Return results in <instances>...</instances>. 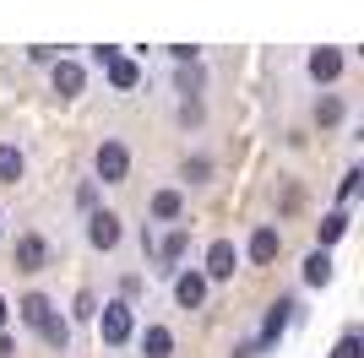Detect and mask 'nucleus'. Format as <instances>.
<instances>
[{
    "label": "nucleus",
    "instance_id": "39448f33",
    "mask_svg": "<svg viewBox=\"0 0 364 358\" xmlns=\"http://www.w3.org/2000/svg\"><path fill=\"white\" fill-rule=\"evenodd\" d=\"M16 271H44L49 266V244L38 234H16Z\"/></svg>",
    "mask_w": 364,
    "mask_h": 358
},
{
    "label": "nucleus",
    "instance_id": "b1692460",
    "mask_svg": "<svg viewBox=\"0 0 364 358\" xmlns=\"http://www.w3.org/2000/svg\"><path fill=\"white\" fill-rule=\"evenodd\" d=\"M213 174V163H207V158H185V179H191V185H196V179H207Z\"/></svg>",
    "mask_w": 364,
    "mask_h": 358
},
{
    "label": "nucleus",
    "instance_id": "4468645a",
    "mask_svg": "<svg viewBox=\"0 0 364 358\" xmlns=\"http://www.w3.org/2000/svg\"><path fill=\"white\" fill-rule=\"evenodd\" d=\"M174 87L185 92V104L196 98L201 87H207V71H201V60H191V65H180V76H174Z\"/></svg>",
    "mask_w": 364,
    "mask_h": 358
},
{
    "label": "nucleus",
    "instance_id": "9d476101",
    "mask_svg": "<svg viewBox=\"0 0 364 358\" xmlns=\"http://www.w3.org/2000/svg\"><path fill=\"white\" fill-rule=\"evenodd\" d=\"M310 76L316 82H337L343 76V49H316L310 55Z\"/></svg>",
    "mask_w": 364,
    "mask_h": 358
},
{
    "label": "nucleus",
    "instance_id": "a211bd4d",
    "mask_svg": "<svg viewBox=\"0 0 364 358\" xmlns=\"http://www.w3.org/2000/svg\"><path fill=\"white\" fill-rule=\"evenodd\" d=\"M180 207H185L180 190H158V195H152V217H164V223H174V217H180Z\"/></svg>",
    "mask_w": 364,
    "mask_h": 358
},
{
    "label": "nucleus",
    "instance_id": "f3484780",
    "mask_svg": "<svg viewBox=\"0 0 364 358\" xmlns=\"http://www.w3.org/2000/svg\"><path fill=\"white\" fill-rule=\"evenodd\" d=\"M343 234H348V212L337 207V212H326V217H321V250H326V244H337Z\"/></svg>",
    "mask_w": 364,
    "mask_h": 358
},
{
    "label": "nucleus",
    "instance_id": "f03ea898",
    "mask_svg": "<svg viewBox=\"0 0 364 358\" xmlns=\"http://www.w3.org/2000/svg\"><path fill=\"white\" fill-rule=\"evenodd\" d=\"M92 168H98V179H104V185H120V179L131 174V152H125V141H104V147H98V158H92Z\"/></svg>",
    "mask_w": 364,
    "mask_h": 358
},
{
    "label": "nucleus",
    "instance_id": "aec40b11",
    "mask_svg": "<svg viewBox=\"0 0 364 358\" xmlns=\"http://www.w3.org/2000/svg\"><path fill=\"white\" fill-rule=\"evenodd\" d=\"M180 255H185V228H174V234L158 244V261H164L158 271H174V261H180Z\"/></svg>",
    "mask_w": 364,
    "mask_h": 358
},
{
    "label": "nucleus",
    "instance_id": "ddd939ff",
    "mask_svg": "<svg viewBox=\"0 0 364 358\" xmlns=\"http://www.w3.org/2000/svg\"><path fill=\"white\" fill-rule=\"evenodd\" d=\"M141 353H147V358H168V353H174V331H168V326H147V331H141Z\"/></svg>",
    "mask_w": 364,
    "mask_h": 358
},
{
    "label": "nucleus",
    "instance_id": "6e6552de",
    "mask_svg": "<svg viewBox=\"0 0 364 358\" xmlns=\"http://www.w3.org/2000/svg\"><path fill=\"white\" fill-rule=\"evenodd\" d=\"M104 71H109V87H114V92H131L141 82V65H136V60H125V55H114Z\"/></svg>",
    "mask_w": 364,
    "mask_h": 358
},
{
    "label": "nucleus",
    "instance_id": "412c9836",
    "mask_svg": "<svg viewBox=\"0 0 364 358\" xmlns=\"http://www.w3.org/2000/svg\"><path fill=\"white\" fill-rule=\"evenodd\" d=\"M316 119L332 131V125H343V98L337 92H321V104H316Z\"/></svg>",
    "mask_w": 364,
    "mask_h": 358
},
{
    "label": "nucleus",
    "instance_id": "393cba45",
    "mask_svg": "<svg viewBox=\"0 0 364 358\" xmlns=\"http://www.w3.org/2000/svg\"><path fill=\"white\" fill-rule=\"evenodd\" d=\"M76 315H82V320H87V315H98V298H92L87 288H82V293H76Z\"/></svg>",
    "mask_w": 364,
    "mask_h": 358
},
{
    "label": "nucleus",
    "instance_id": "0eeeda50",
    "mask_svg": "<svg viewBox=\"0 0 364 358\" xmlns=\"http://www.w3.org/2000/svg\"><path fill=\"white\" fill-rule=\"evenodd\" d=\"M277 250H283V234H277L272 223L250 234V261H256V266H267V261H277Z\"/></svg>",
    "mask_w": 364,
    "mask_h": 358
},
{
    "label": "nucleus",
    "instance_id": "5701e85b",
    "mask_svg": "<svg viewBox=\"0 0 364 358\" xmlns=\"http://www.w3.org/2000/svg\"><path fill=\"white\" fill-rule=\"evenodd\" d=\"M359 179H364V168H348V174H343V185H337V195H343V212H348V201L359 195Z\"/></svg>",
    "mask_w": 364,
    "mask_h": 358
},
{
    "label": "nucleus",
    "instance_id": "423d86ee",
    "mask_svg": "<svg viewBox=\"0 0 364 358\" xmlns=\"http://www.w3.org/2000/svg\"><path fill=\"white\" fill-rule=\"evenodd\" d=\"M87 239L92 250H114L120 244V217L114 212H87Z\"/></svg>",
    "mask_w": 364,
    "mask_h": 358
},
{
    "label": "nucleus",
    "instance_id": "9b49d317",
    "mask_svg": "<svg viewBox=\"0 0 364 358\" xmlns=\"http://www.w3.org/2000/svg\"><path fill=\"white\" fill-rule=\"evenodd\" d=\"M174 298H180L185 310H201V298H207V277H201V271H185L180 283H174Z\"/></svg>",
    "mask_w": 364,
    "mask_h": 358
},
{
    "label": "nucleus",
    "instance_id": "a878e982",
    "mask_svg": "<svg viewBox=\"0 0 364 358\" xmlns=\"http://www.w3.org/2000/svg\"><path fill=\"white\" fill-rule=\"evenodd\" d=\"M168 55L180 60V65H191V60H196V44H168Z\"/></svg>",
    "mask_w": 364,
    "mask_h": 358
},
{
    "label": "nucleus",
    "instance_id": "bb28decb",
    "mask_svg": "<svg viewBox=\"0 0 364 358\" xmlns=\"http://www.w3.org/2000/svg\"><path fill=\"white\" fill-rule=\"evenodd\" d=\"M16 347H11V337H6V331H0V358H11Z\"/></svg>",
    "mask_w": 364,
    "mask_h": 358
},
{
    "label": "nucleus",
    "instance_id": "cd10ccee",
    "mask_svg": "<svg viewBox=\"0 0 364 358\" xmlns=\"http://www.w3.org/2000/svg\"><path fill=\"white\" fill-rule=\"evenodd\" d=\"M6 320H11V304H6V298H0V331H6Z\"/></svg>",
    "mask_w": 364,
    "mask_h": 358
},
{
    "label": "nucleus",
    "instance_id": "4be33fe9",
    "mask_svg": "<svg viewBox=\"0 0 364 358\" xmlns=\"http://www.w3.org/2000/svg\"><path fill=\"white\" fill-rule=\"evenodd\" d=\"M332 358H364V337H359V331H348V337H337Z\"/></svg>",
    "mask_w": 364,
    "mask_h": 358
},
{
    "label": "nucleus",
    "instance_id": "6ab92c4d",
    "mask_svg": "<svg viewBox=\"0 0 364 358\" xmlns=\"http://www.w3.org/2000/svg\"><path fill=\"white\" fill-rule=\"evenodd\" d=\"M22 168H28V163H22V152L0 141V185H16V179H22Z\"/></svg>",
    "mask_w": 364,
    "mask_h": 358
},
{
    "label": "nucleus",
    "instance_id": "2eb2a0df",
    "mask_svg": "<svg viewBox=\"0 0 364 358\" xmlns=\"http://www.w3.org/2000/svg\"><path fill=\"white\" fill-rule=\"evenodd\" d=\"M304 283H310V288H326V283H332V255H326V250H316L310 261H304Z\"/></svg>",
    "mask_w": 364,
    "mask_h": 358
},
{
    "label": "nucleus",
    "instance_id": "dca6fc26",
    "mask_svg": "<svg viewBox=\"0 0 364 358\" xmlns=\"http://www.w3.org/2000/svg\"><path fill=\"white\" fill-rule=\"evenodd\" d=\"M49 310H55V304H49L44 293H28V298H22V304H16V315H22V320H28L33 331L44 326V315H49Z\"/></svg>",
    "mask_w": 364,
    "mask_h": 358
},
{
    "label": "nucleus",
    "instance_id": "7ed1b4c3",
    "mask_svg": "<svg viewBox=\"0 0 364 358\" xmlns=\"http://www.w3.org/2000/svg\"><path fill=\"white\" fill-rule=\"evenodd\" d=\"M234 266H240L234 239H213V244H207V271H201V277H207V283H228V277H234Z\"/></svg>",
    "mask_w": 364,
    "mask_h": 358
},
{
    "label": "nucleus",
    "instance_id": "f8f14e48",
    "mask_svg": "<svg viewBox=\"0 0 364 358\" xmlns=\"http://www.w3.org/2000/svg\"><path fill=\"white\" fill-rule=\"evenodd\" d=\"M38 337H44L55 353H65V347H71V320H60V315L49 310V315H44V326H38Z\"/></svg>",
    "mask_w": 364,
    "mask_h": 358
},
{
    "label": "nucleus",
    "instance_id": "20e7f679",
    "mask_svg": "<svg viewBox=\"0 0 364 358\" xmlns=\"http://www.w3.org/2000/svg\"><path fill=\"white\" fill-rule=\"evenodd\" d=\"M289 320H294V298H277L272 310H267V326H261V337H256V353H272L277 337L289 331Z\"/></svg>",
    "mask_w": 364,
    "mask_h": 358
},
{
    "label": "nucleus",
    "instance_id": "1a4fd4ad",
    "mask_svg": "<svg viewBox=\"0 0 364 358\" xmlns=\"http://www.w3.org/2000/svg\"><path fill=\"white\" fill-rule=\"evenodd\" d=\"M82 82H87V71H82L76 60H55V92H60V98H76Z\"/></svg>",
    "mask_w": 364,
    "mask_h": 358
},
{
    "label": "nucleus",
    "instance_id": "f257e3e1",
    "mask_svg": "<svg viewBox=\"0 0 364 358\" xmlns=\"http://www.w3.org/2000/svg\"><path fill=\"white\" fill-rule=\"evenodd\" d=\"M131 331H136L131 304H125V298H109L104 310H98V337H104L109 347H125V342H131Z\"/></svg>",
    "mask_w": 364,
    "mask_h": 358
}]
</instances>
